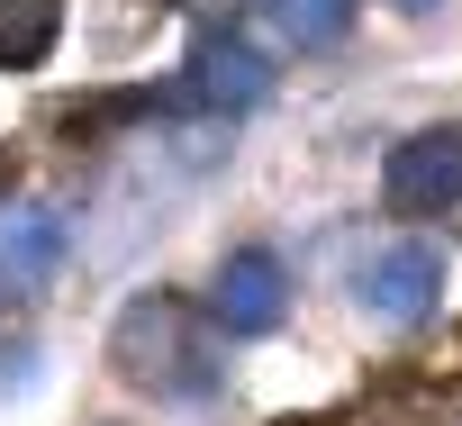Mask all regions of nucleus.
<instances>
[{
  "label": "nucleus",
  "mask_w": 462,
  "mask_h": 426,
  "mask_svg": "<svg viewBox=\"0 0 462 426\" xmlns=\"http://www.w3.org/2000/svg\"><path fill=\"white\" fill-rule=\"evenodd\" d=\"M64 245H73L64 208H10V218H0V273H10L19 291H46L55 264H64Z\"/></svg>",
  "instance_id": "nucleus-6"
},
{
  "label": "nucleus",
  "mask_w": 462,
  "mask_h": 426,
  "mask_svg": "<svg viewBox=\"0 0 462 426\" xmlns=\"http://www.w3.org/2000/svg\"><path fill=\"white\" fill-rule=\"evenodd\" d=\"M190 91H199V109H217V118H245V109L273 100V64H263L236 28H208V37L190 46Z\"/></svg>",
  "instance_id": "nucleus-4"
},
{
  "label": "nucleus",
  "mask_w": 462,
  "mask_h": 426,
  "mask_svg": "<svg viewBox=\"0 0 462 426\" xmlns=\"http://www.w3.org/2000/svg\"><path fill=\"white\" fill-rule=\"evenodd\" d=\"M64 37V0H0V73L46 64Z\"/></svg>",
  "instance_id": "nucleus-7"
},
{
  "label": "nucleus",
  "mask_w": 462,
  "mask_h": 426,
  "mask_svg": "<svg viewBox=\"0 0 462 426\" xmlns=\"http://www.w3.org/2000/svg\"><path fill=\"white\" fill-rule=\"evenodd\" d=\"M435 291H444V255H435L426 236L372 255V273H363V309H372L381 327H417V318L435 309Z\"/></svg>",
  "instance_id": "nucleus-5"
},
{
  "label": "nucleus",
  "mask_w": 462,
  "mask_h": 426,
  "mask_svg": "<svg viewBox=\"0 0 462 426\" xmlns=\"http://www.w3.org/2000/svg\"><path fill=\"white\" fill-rule=\"evenodd\" d=\"M462 199V127H417L381 163V208L390 218H444Z\"/></svg>",
  "instance_id": "nucleus-2"
},
{
  "label": "nucleus",
  "mask_w": 462,
  "mask_h": 426,
  "mask_svg": "<svg viewBox=\"0 0 462 426\" xmlns=\"http://www.w3.org/2000/svg\"><path fill=\"white\" fill-rule=\"evenodd\" d=\"M208 318H217V336H273L291 318V264L273 245L226 255L217 264V291H208Z\"/></svg>",
  "instance_id": "nucleus-3"
},
{
  "label": "nucleus",
  "mask_w": 462,
  "mask_h": 426,
  "mask_svg": "<svg viewBox=\"0 0 462 426\" xmlns=\"http://www.w3.org/2000/svg\"><path fill=\"white\" fill-rule=\"evenodd\" d=\"M0 282H10V273H0Z\"/></svg>",
  "instance_id": "nucleus-10"
},
{
  "label": "nucleus",
  "mask_w": 462,
  "mask_h": 426,
  "mask_svg": "<svg viewBox=\"0 0 462 426\" xmlns=\"http://www.w3.org/2000/svg\"><path fill=\"white\" fill-rule=\"evenodd\" d=\"M217 318H199L190 300L172 291H136L109 327V363L127 390H154V399H217L226 363H217Z\"/></svg>",
  "instance_id": "nucleus-1"
},
{
  "label": "nucleus",
  "mask_w": 462,
  "mask_h": 426,
  "mask_svg": "<svg viewBox=\"0 0 462 426\" xmlns=\"http://www.w3.org/2000/svg\"><path fill=\"white\" fill-rule=\"evenodd\" d=\"M263 19L300 46V55H318V46H345V28H354V0H263Z\"/></svg>",
  "instance_id": "nucleus-8"
},
{
  "label": "nucleus",
  "mask_w": 462,
  "mask_h": 426,
  "mask_svg": "<svg viewBox=\"0 0 462 426\" xmlns=\"http://www.w3.org/2000/svg\"><path fill=\"white\" fill-rule=\"evenodd\" d=\"M390 10H408V19H417V10H435V0H390Z\"/></svg>",
  "instance_id": "nucleus-9"
}]
</instances>
